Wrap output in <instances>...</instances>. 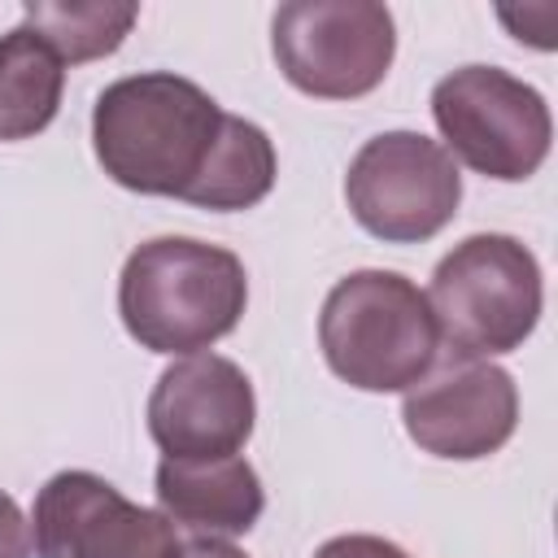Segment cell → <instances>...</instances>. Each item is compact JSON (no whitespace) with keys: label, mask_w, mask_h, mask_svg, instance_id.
<instances>
[{"label":"cell","mask_w":558,"mask_h":558,"mask_svg":"<svg viewBox=\"0 0 558 558\" xmlns=\"http://www.w3.org/2000/svg\"><path fill=\"white\" fill-rule=\"evenodd\" d=\"M227 109L174 70L113 78L92 105V148L100 170L140 196H174L205 174Z\"/></svg>","instance_id":"obj_1"},{"label":"cell","mask_w":558,"mask_h":558,"mask_svg":"<svg viewBox=\"0 0 558 558\" xmlns=\"http://www.w3.org/2000/svg\"><path fill=\"white\" fill-rule=\"evenodd\" d=\"M248 305L244 262L192 235H157L131 248L118 275V318L148 353H209Z\"/></svg>","instance_id":"obj_2"},{"label":"cell","mask_w":558,"mask_h":558,"mask_svg":"<svg viewBox=\"0 0 558 558\" xmlns=\"http://www.w3.org/2000/svg\"><path fill=\"white\" fill-rule=\"evenodd\" d=\"M318 349L357 392H405L440 353L427 292L401 270H349L318 310Z\"/></svg>","instance_id":"obj_3"},{"label":"cell","mask_w":558,"mask_h":558,"mask_svg":"<svg viewBox=\"0 0 558 558\" xmlns=\"http://www.w3.org/2000/svg\"><path fill=\"white\" fill-rule=\"evenodd\" d=\"M427 305L440 344L458 362H488L523 349L536 331L545 275L523 240L506 231H475L436 262Z\"/></svg>","instance_id":"obj_4"},{"label":"cell","mask_w":558,"mask_h":558,"mask_svg":"<svg viewBox=\"0 0 558 558\" xmlns=\"http://www.w3.org/2000/svg\"><path fill=\"white\" fill-rule=\"evenodd\" d=\"M432 122L453 161L497 183L532 179L554 140L545 96L501 65H458L436 78Z\"/></svg>","instance_id":"obj_5"},{"label":"cell","mask_w":558,"mask_h":558,"mask_svg":"<svg viewBox=\"0 0 558 558\" xmlns=\"http://www.w3.org/2000/svg\"><path fill=\"white\" fill-rule=\"evenodd\" d=\"M279 74L314 100L371 96L397 57V22L375 0H288L270 17Z\"/></svg>","instance_id":"obj_6"},{"label":"cell","mask_w":558,"mask_h":558,"mask_svg":"<svg viewBox=\"0 0 558 558\" xmlns=\"http://www.w3.org/2000/svg\"><path fill=\"white\" fill-rule=\"evenodd\" d=\"M353 222L384 244H423L440 235L462 205L458 161L423 131L371 135L344 170Z\"/></svg>","instance_id":"obj_7"},{"label":"cell","mask_w":558,"mask_h":558,"mask_svg":"<svg viewBox=\"0 0 558 558\" xmlns=\"http://www.w3.org/2000/svg\"><path fill=\"white\" fill-rule=\"evenodd\" d=\"M35 558H179L183 541L161 510L126 501L96 471H57L31 506Z\"/></svg>","instance_id":"obj_8"},{"label":"cell","mask_w":558,"mask_h":558,"mask_svg":"<svg viewBox=\"0 0 558 558\" xmlns=\"http://www.w3.org/2000/svg\"><path fill=\"white\" fill-rule=\"evenodd\" d=\"M144 418L166 458H231L257 427L253 379L222 353L179 357L157 375Z\"/></svg>","instance_id":"obj_9"},{"label":"cell","mask_w":558,"mask_h":558,"mask_svg":"<svg viewBox=\"0 0 558 558\" xmlns=\"http://www.w3.org/2000/svg\"><path fill=\"white\" fill-rule=\"evenodd\" d=\"M405 436L445 462L493 458L519 427V384L497 362H449L427 371L401 401Z\"/></svg>","instance_id":"obj_10"},{"label":"cell","mask_w":558,"mask_h":558,"mask_svg":"<svg viewBox=\"0 0 558 558\" xmlns=\"http://www.w3.org/2000/svg\"><path fill=\"white\" fill-rule=\"evenodd\" d=\"M157 506L161 514L192 532V536H244L257 527L266 510V488L262 475L253 471L248 458H161L157 475Z\"/></svg>","instance_id":"obj_11"},{"label":"cell","mask_w":558,"mask_h":558,"mask_svg":"<svg viewBox=\"0 0 558 558\" xmlns=\"http://www.w3.org/2000/svg\"><path fill=\"white\" fill-rule=\"evenodd\" d=\"M65 92V61L31 31L0 35V144L35 140L52 126Z\"/></svg>","instance_id":"obj_12"},{"label":"cell","mask_w":558,"mask_h":558,"mask_svg":"<svg viewBox=\"0 0 558 558\" xmlns=\"http://www.w3.org/2000/svg\"><path fill=\"white\" fill-rule=\"evenodd\" d=\"M275 174H279L275 140L257 122H248L240 113H227L218 148H214L205 174L187 187L183 201L196 205V209H214V214L253 209V205H262L270 196Z\"/></svg>","instance_id":"obj_13"},{"label":"cell","mask_w":558,"mask_h":558,"mask_svg":"<svg viewBox=\"0 0 558 558\" xmlns=\"http://www.w3.org/2000/svg\"><path fill=\"white\" fill-rule=\"evenodd\" d=\"M135 22H140V4L131 0H26L22 4V26H31L70 65L118 52Z\"/></svg>","instance_id":"obj_14"},{"label":"cell","mask_w":558,"mask_h":558,"mask_svg":"<svg viewBox=\"0 0 558 558\" xmlns=\"http://www.w3.org/2000/svg\"><path fill=\"white\" fill-rule=\"evenodd\" d=\"M314 558H410L397 541H384L375 532H344L314 549Z\"/></svg>","instance_id":"obj_15"},{"label":"cell","mask_w":558,"mask_h":558,"mask_svg":"<svg viewBox=\"0 0 558 558\" xmlns=\"http://www.w3.org/2000/svg\"><path fill=\"white\" fill-rule=\"evenodd\" d=\"M31 523L22 506L0 488V558H31Z\"/></svg>","instance_id":"obj_16"},{"label":"cell","mask_w":558,"mask_h":558,"mask_svg":"<svg viewBox=\"0 0 558 558\" xmlns=\"http://www.w3.org/2000/svg\"><path fill=\"white\" fill-rule=\"evenodd\" d=\"M179 558H248V554L240 545H231V541H218V536H192L179 549Z\"/></svg>","instance_id":"obj_17"}]
</instances>
